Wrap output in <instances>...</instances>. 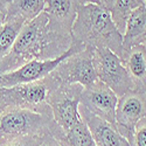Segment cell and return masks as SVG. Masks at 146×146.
<instances>
[{"label":"cell","mask_w":146,"mask_h":146,"mask_svg":"<svg viewBox=\"0 0 146 146\" xmlns=\"http://www.w3.org/2000/svg\"><path fill=\"white\" fill-rule=\"evenodd\" d=\"M67 141L69 146H97L88 125L83 119L67 132Z\"/></svg>","instance_id":"obj_18"},{"label":"cell","mask_w":146,"mask_h":146,"mask_svg":"<svg viewBox=\"0 0 146 146\" xmlns=\"http://www.w3.org/2000/svg\"><path fill=\"white\" fill-rule=\"evenodd\" d=\"M46 133H52L68 144L67 135L56 124L52 112L41 113L21 108L0 110V139L43 136Z\"/></svg>","instance_id":"obj_3"},{"label":"cell","mask_w":146,"mask_h":146,"mask_svg":"<svg viewBox=\"0 0 146 146\" xmlns=\"http://www.w3.org/2000/svg\"><path fill=\"white\" fill-rule=\"evenodd\" d=\"M44 136V135H43ZM43 136L19 137L12 139H0V146H39Z\"/></svg>","instance_id":"obj_19"},{"label":"cell","mask_w":146,"mask_h":146,"mask_svg":"<svg viewBox=\"0 0 146 146\" xmlns=\"http://www.w3.org/2000/svg\"><path fill=\"white\" fill-rule=\"evenodd\" d=\"M7 6H8V0H0V26H1L6 20Z\"/></svg>","instance_id":"obj_22"},{"label":"cell","mask_w":146,"mask_h":146,"mask_svg":"<svg viewBox=\"0 0 146 146\" xmlns=\"http://www.w3.org/2000/svg\"><path fill=\"white\" fill-rule=\"evenodd\" d=\"M26 23L25 20L17 17H6L5 22L0 26V61L11 50L18 34L22 26Z\"/></svg>","instance_id":"obj_16"},{"label":"cell","mask_w":146,"mask_h":146,"mask_svg":"<svg viewBox=\"0 0 146 146\" xmlns=\"http://www.w3.org/2000/svg\"><path fill=\"white\" fill-rule=\"evenodd\" d=\"M44 9V0H9L7 15L21 18L26 22L35 19Z\"/></svg>","instance_id":"obj_15"},{"label":"cell","mask_w":146,"mask_h":146,"mask_svg":"<svg viewBox=\"0 0 146 146\" xmlns=\"http://www.w3.org/2000/svg\"><path fill=\"white\" fill-rule=\"evenodd\" d=\"M92 61L97 78L106 84L118 98L127 91L133 90L132 81L127 75L123 60L112 50L108 48L94 49Z\"/></svg>","instance_id":"obj_7"},{"label":"cell","mask_w":146,"mask_h":146,"mask_svg":"<svg viewBox=\"0 0 146 146\" xmlns=\"http://www.w3.org/2000/svg\"><path fill=\"white\" fill-rule=\"evenodd\" d=\"M113 4H115V0H98V3H97V5H100V6L106 8L109 11L112 8Z\"/></svg>","instance_id":"obj_23"},{"label":"cell","mask_w":146,"mask_h":146,"mask_svg":"<svg viewBox=\"0 0 146 146\" xmlns=\"http://www.w3.org/2000/svg\"><path fill=\"white\" fill-rule=\"evenodd\" d=\"M131 146H146V117L141 119L133 131L130 140Z\"/></svg>","instance_id":"obj_20"},{"label":"cell","mask_w":146,"mask_h":146,"mask_svg":"<svg viewBox=\"0 0 146 146\" xmlns=\"http://www.w3.org/2000/svg\"><path fill=\"white\" fill-rule=\"evenodd\" d=\"M72 42L94 49L108 48L120 58L124 55L123 35L113 23L110 11L97 4L77 7L72 26Z\"/></svg>","instance_id":"obj_1"},{"label":"cell","mask_w":146,"mask_h":146,"mask_svg":"<svg viewBox=\"0 0 146 146\" xmlns=\"http://www.w3.org/2000/svg\"><path fill=\"white\" fill-rule=\"evenodd\" d=\"M145 6V0H115V4L110 9L111 19L116 25L117 29L123 35L125 23L129 15L135 9Z\"/></svg>","instance_id":"obj_17"},{"label":"cell","mask_w":146,"mask_h":146,"mask_svg":"<svg viewBox=\"0 0 146 146\" xmlns=\"http://www.w3.org/2000/svg\"><path fill=\"white\" fill-rule=\"evenodd\" d=\"M94 48L86 47L83 50L72 54L63 60L52 72L62 84H81L88 88L98 81L94 67Z\"/></svg>","instance_id":"obj_8"},{"label":"cell","mask_w":146,"mask_h":146,"mask_svg":"<svg viewBox=\"0 0 146 146\" xmlns=\"http://www.w3.org/2000/svg\"><path fill=\"white\" fill-rule=\"evenodd\" d=\"M146 117V92L130 90L118 98L116 108V127L129 143L138 123Z\"/></svg>","instance_id":"obj_10"},{"label":"cell","mask_w":146,"mask_h":146,"mask_svg":"<svg viewBox=\"0 0 146 146\" xmlns=\"http://www.w3.org/2000/svg\"><path fill=\"white\" fill-rule=\"evenodd\" d=\"M121 60L132 81L133 90L146 92V48L143 44L132 47Z\"/></svg>","instance_id":"obj_13"},{"label":"cell","mask_w":146,"mask_h":146,"mask_svg":"<svg viewBox=\"0 0 146 146\" xmlns=\"http://www.w3.org/2000/svg\"><path fill=\"white\" fill-rule=\"evenodd\" d=\"M82 91L81 84L58 83L48 97L47 103L52 109L53 118L66 135L82 119L80 115Z\"/></svg>","instance_id":"obj_6"},{"label":"cell","mask_w":146,"mask_h":146,"mask_svg":"<svg viewBox=\"0 0 146 146\" xmlns=\"http://www.w3.org/2000/svg\"><path fill=\"white\" fill-rule=\"evenodd\" d=\"M78 6L81 5H88V4H97L98 0H75Z\"/></svg>","instance_id":"obj_24"},{"label":"cell","mask_w":146,"mask_h":146,"mask_svg":"<svg viewBox=\"0 0 146 146\" xmlns=\"http://www.w3.org/2000/svg\"><path fill=\"white\" fill-rule=\"evenodd\" d=\"M80 115L88 125L97 146H131L129 140L119 133L116 125L98 118L81 105Z\"/></svg>","instance_id":"obj_12"},{"label":"cell","mask_w":146,"mask_h":146,"mask_svg":"<svg viewBox=\"0 0 146 146\" xmlns=\"http://www.w3.org/2000/svg\"><path fill=\"white\" fill-rule=\"evenodd\" d=\"M117 103L118 96L98 80L92 86L83 88L80 105L98 118L116 125Z\"/></svg>","instance_id":"obj_11"},{"label":"cell","mask_w":146,"mask_h":146,"mask_svg":"<svg viewBox=\"0 0 146 146\" xmlns=\"http://www.w3.org/2000/svg\"><path fill=\"white\" fill-rule=\"evenodd\" d=\"M8 1H9V0H8Z\"/></svg>","instance_id":"obj_27"},{"label":"cell","mask_w":146,"mask_h":146,"mask_svg":"<svg viewBox=\"0 0 146 146\" xmlns=\"http://www.w3.org/2000/svg\"><path fill=\"white\" fill-rule=\"evenodd\" d=\"M58 83L50 74L36 82L21 83L11 88L0 87V110L5 108H21L41 113L52 112L47 101L50 91Z\"/></svg>","instance_id":"obj_4"},{"label":"cell","mask_w":146,"mask_h":146,"mask_svg":"<svg viewBox=\"0 0 146 146\" xmlns=\"http://www.w3.org/2000/svg\"><path fill=\"white\" fill-rule=\"evenodd\" d=\"M61 54L49 36L48 17L42 12L22 26L11 50L0 61V75L13 71L33 60H52Z\"/></svg>","instance_id":"obj_2"},{"label":"cell","mask_w":146,"mask_h":146,"mask_svg":"<svg viewBox=\"0 0 146 146\" xmlns=\"http://www.w3.org/2000/svg\"><path fill=\"white\" fill-rule=\"evenodd\" d=\"M84 46L72 42L71 47L63 54L56 58L52 60H33L20 68L0 75V87L1 88H11L18 86L21 83H31L46 78L50 75L54 69L62 62L63 60L69 57L72 54H76L84 49Z\"/></svg>","instance_id":"obj_9"},{"label":"cell","mask_w":146,"mask_h":146,"mask_svg":"<svg viewBox=\"0 0 146 146\" xmlns=\"http://www.w3.org/2000/svg\"><path fill=\"white\" fill-rule=\"evenodd\" d=\"M77 7L75 0H44L43 12L48 17L49 36L61 55L72 44V26Z\"/></svg>","instance_id":"obj_5"},{"label":"cell","mask_w":146,"mask_h":146,"mask_svg":"<svg viewBox=\"0 0 146 146\" xmlns=\"http://www.w3.org/2000/svg\"><path fill=\"white\" fill-rule=\"evenodd\" d=\"M146 40V6L135 9L129 15L123 33L124 54L132 47L143 44ZM124 56V55H123Z\"/></svg>","instance_id":"obj_14"},{"label":"cell","mask_w":146,"mask_h":146,"mask_svg":"<svg viewBox=\"0 0 146 146\" xmlns=\"http://www.w3.org/2000/svg\"><path fill=\"white\" fill-rule=\"evenodd\" d=\"M39 146H69V145L66 141L53 136L52 133H46L41 140V143L39 144Z\"/></svg>","instance_id":"obj_21"},{"label":"cell","mask_w":146,"mask_h":146,"mask_svg":"<svg viewBox=\"0 0 146 146\" xmlns=\"http://www.w3.org/2000/svg\"><path fill=\"white\" fill-rule=\"evenodd\" d=\"M145 6H146V0H145Z\"/></svg>","instance_id":"obj_26"},{"label":"cell","mask_w":146,"mask_h":146,"mask_svg":"<svg viewBox=\"0 0 146 146\" xmlns=\"http://www.w3.org/2000/svg\"><path fill=\"white\" fill-rule=\"evenodd\" d=\"M143 46H144V47H145V48H146V40H145V41H144V43H143Z\"/></svg>","instance_id":"obj_25"}]
</instances>
